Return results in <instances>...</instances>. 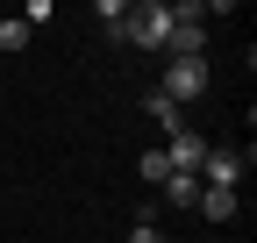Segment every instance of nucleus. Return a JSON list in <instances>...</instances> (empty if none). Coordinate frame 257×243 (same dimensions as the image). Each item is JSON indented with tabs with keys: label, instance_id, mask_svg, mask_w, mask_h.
Wrapping results in <instances>:
<instances>
[{
	"label": "nucleus",
	"instance_id": "obj_1",
	"mask_svg": "<svg viewBox=\"0 0 257 243\" xmlns=\"http://www.w3.org/2000/svg\"><path fill=\"white\" fill-rule=\"evenodd\" d=\"M114 43H143V50H165L172 36V8L165 0H143V8H121V22H107Z\"/></svg>",
	"mask_w": 257,
	"mask_h": 243
},
{
	"label": "nucleus",
	"instance_id": "obj_2",
	"mask_svg": "<svg viewBox=\"0 0 257 243\" xmlns=\"http://www.w3.org/2000/svg\"><path fill=\"white\" fill-rule=\"evenodd\" d=\"M243 158L250 150H236V143H207V158H200V193H236L243 186Z\"/></svg>",
	"mask_w": 257,
	"mask_h": 243
},
{
	"label": "nucleus",
	"instance_id": "obj_3",
	"mask_svg": "<svg viewBox=\"0 0 257 243\" xmlns=\"http://www.w3.org/2000/svg\"><path fill=\"white\" fill-rule=\"evenodd\" d=\"M165 50H172V65H179V57H207V22H200L193 0H179V8H172V36H165Z\"/></svg>",
	"mask_w": 257,
	"mask_h": 243
},
{
	"label": "nucleus",
	"instance_id": "obj_4",
	"mask_svg": "<svg viewBox=\"0 0 257 243\" xmlns=\"http://www.w3.org/2000/svg\"><path fill=\"white\" fill-rule=\"evenodd\" d=\"M157 93H165L172 107L200 100V93H207V57H179V65H165V79H157Z\"/></svg>",
	"mask_w": 257,
	"mask_h": 243
},
{
	"label": "nucleus",
	"instance_id": "obj_5",
	"mask_svg": "<svg viewBox=\"0 0 257 243\" xmlns=\"http://www.w3.org/2000/svg\"><path fill=\"white\" fill-rule=\"evenodd\" d=\"M143 114H150V122H157V129H165V136H179V129H186V114H179V107H172L165 93H157V86L143 93Z\"/></svg>",
	"mask_w": 257,
	"mask_h": 243
},
{
	"label": "nucleus",
	"instance_id": "obj_6",
	"mask_svg": "<svg viewBox=\"0 0 257 243\" xmlns=\"http://www.w3.org/2000/svg\"><path fill=\"white\" fill-rule=\"evenodd\" d=\"M157 193H165V207H200V179H193V172H172Z\"/></svg>",
	"mask_w": 257,
	"mask_h": 243
},
{
	"label": "nucleus",
	"instance_id": "obj_7",
	"mask_svg": "<svg viewBox=\"0 0 257 243\" xmlns=\"http://www.w3.org/2000/svg\"><path fill=\"white\" fill-rule=\"evenodd\" d=\"M29 36H36V29L22 15H0V50H29Z\"/></svg>",
	"mask_w": 257,
	"mask_h": 243
},
{
	"label": "nucleus",
	"instance_id": "obj_8",
	"mask_svg": "<svg viewBox=\"0 0 257 243\" xmlns=\"http://www.w3.org/2000/svg\"><path fill=\"white\" fill-rule=\"evenodd\" d=\"M200 215L207 222H236V193H200Z\"/></svg>",
	"mask_w": 257,
	"mask_h": 243
},
{
	"label": "nucleus",
	"instance_id": "obj_9",
	"mask_svg": "<svg viewBox=\"0 0 257 243\" xmlns=\"http://www.w3.org/2000/svg\"><path fill=\"white\" fill-rule=\"evenodd\" d=\"M136 172H143V186H165V179H172V165H165V150H143V165H136Z\"/></svg>",
	"mask_w": 257,
	"mask_h": 243
},
{
	"label": "nucleus",
	"instance_id": "obj_10",
	"mask_svg": "<svg viewBox=\"0 0 257 243\" xmlns=\"http://www.w3.org/2000/svg\"><path fill=\"white\" fill-rule=\"evenodd\" d=\"M128 243H165V229H157V222L143 215V222H128Z\"/></svg>",
	"mask_w": 257,
	"mask_h": 243
}]
</instances>
